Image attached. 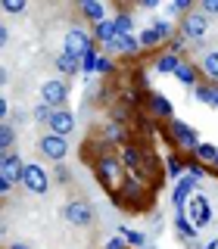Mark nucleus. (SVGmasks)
<instances>
[{"label":"nucleus","mask_w":218,"mask_h":249,"mask_svg":"<svg viewBox=\"0 0 218 249\" xmlns=\"http://www.w3.org/2000/svg\"><path fill=\"white\" fill-rule=\"evenodd\" d=\"M206 31H209V16L206 13H200V6L193 13H187L184 19H181V35L184 37H190V41H202L206 37Z\"/></svg>","instance_id":"nucleus-1"},{"label":"nucleus","mask_w":218,"mask_h":249,"mask_svg":"<svg viewBox=\"0 0 218 249\" xmlns=\"http://www.w3.org/2000/svg\"><path fill=\"white\" fill-rule=\"evenodd\" d=\"M62 215H66V221L75 224V228H91L93 224V206L88 199H72L62 209Z\"/></svg>","instance_id":"nucleus-2"},{"label":"nucleus","mask_w":218,"mask_h":249,"mask_svg":"<svg viewBox=\"0 0 218 249\" xmlns=\"http://www.w3.org/2000/svg\"><path fill=\"white\" fill-rule=\"evenodd\" d=\"M97 175H100V181H103L106 190H115V178L122 175V162H119V156H115V153L100 156V159H97Z\"/></svg>","instance_id":"nucleus-3"},{"label":"nucleus","mask_w":218,"mask_h":249,"mask_svg":"<svg viewBox=\"0 0 218 249\" xmlns=\"http://www.w3.org/2000/svg\"><path fill=\"white\" fill-rule=\"evenodd\" d=\"M22 184H25L31 193H47V190H50V175H47L41 165H35V162H25Z\"/></svg>","instance_id":"nucleus-4"},{"label":"nucleus","mask_w":218,"mask_h":249,"mask_svg":"<svg viewBox=\"0 0 218 249\" xmlns=\"http://www.w3.org/2000/svg\"><path fill=\"white\" fill-rule=\"evenodd\" d=\"M41 97H44V103L47 106H53V109H66L69 103V88H66V81H44V88H41Z\"/></svg>","instance_id":"nucleus-5"},{"label":"nucleus","mask_w":218,"mask_h":249,"mask_svg":"<svg viewBox=\"0 0 218 249\" xmlns=\"http://www.w3.org/2000/svg\"><path fill=\"white\" fill-rule=\"evenodd\" d=\"M91 50H93V44H91V37L84 35L81 28H72V31L66 35V50H62V53H69V56H78V59H84Z\"/></svg>","instance_id":"nucleus-6"},{"label":"nucleus","mask_w":218,"mask_h":249,"mask_svg":"<svg viewBox=\"0 0 218 249\" xmlns=\"http://www.w3.org/2000/svg\"><path fill=\"white\" fill-rule=\"evenodd\" d=\"M37 150H41V153L47 156V159L62 162V159H66V153H69V143H66V137L44 134V137H41V143H37Z\"/></svg>","instance_id":"nucleus-7"},{"label":"nucleus","mask_w":218,"mask_h":249,"mask_svg":"<svg viewBox=\"0 0 218 249\" xmlns=\"http://www.w3.org/2000/svg\"><path fill=\"white\" fill-rule=\"evenodd\" d=\"M22 171H25V162H22V156L16 153H3V159H0V181H22Z\"/></svg>","instance_id":"nucleus-8"},{"label":"nucleus","mask_w":218,"mask_h":249,"mask_svg":"<svg viewBox=\"0 0 218 249\" xmlns=\"http://www.w3.org/2000/svg\"><path fill=\"white\" fill-rule=\"evenodd\" d=\"M200 178H202V168H200V165H193V168H190V175H187L184 181L178 184V190H175V209H178V212H184V202H187V196H190V190L197 187Z\"/></svg>","instance_id":"nucleus-9"},{"label":"nucleus","mask_w":218,"mask_h":249,"mask_svg":"<svg viewBox=\"0 0 218 249\" xmlns=\"http://www.w3.org/2000/svg\"><path fill=\"white\" fill-rule=\"evenodd\" d=\"M47 128H50V134H56V137H69L75 131V115L69 112V109H56Z\"/></svg>","instance_id":"nucleus-10"},{"label":"nucleus","mask_w":218,"mask_h":249,"mask_svg":"<svg viewBox=\"0 0 218 249\" xmlns=\"http://www.w3.org/2000/svg\"><path fill=\"white\" fill-rule=\"evenodd\" d=\"M171 137H175L181 146H187V150H197V146H200L197 131H193L187 122H181V119H171Z\"/></svg>","instance_id":"nucleus-11"},{"label":"nucleus","mask_w":218,"mask_h":249,"mask_svg":"<svg viewBox=\"0 0 218 249\" xmlns=\"http://www.w3.org/2000/svg\"><path fill=\"white\" fill-rule=\"evenodd\" d=\"M187 215H190V221H197V228H202V224H206L209 218H212V209H209L206 196H193L190 209H187Z\"/></svg>","instance_id":"nucleus-12"},{"label":"nucleus","mask_w":218,"mask_h":249,"mask_svg":"<svg viewBox=\"0 0 218 249\" xmlns=\"http://www.w3.org/2000/svg\"><path fill=\"white\" fill-rule=\"evenodd\" d=\"M181 66H184V62H181V53H171V50H168V53H162V56L156 59V69H159L162 75H175Z\"/></svg>","instance_id":"nucleus-13"},{"label":"nucleus","mask_w":218,"mask_h":249,"mask_svg":"<svg viewBox=\"0 0 218 249\" xmlns=\"http://www.w3.org/2000/svg\"><path fill=\"white\" fill-rule=\"evenodd\" d=\"M202 72H206L209 81L218 84V50H206V56H202Z\"/></svg>","instance_id":"nucleus-14"},{"label":"nucleus","mask_w":218,"mask_h":249,"mask_svg":"<svg viewBox=\"0 0 218 249\" xmlns=\"http://www.w3.org/2000/svg\"><path fill=\"white\" fill-rule=\"evenodd\" d=\"M81 13L88 16L91 22H97V25H100V22H106V19H103L106 10H103V3H97V0H84V3H81Z\"/></svg>","instance_id":"nucleus-15"},{"label":"nucleus","mask_w":218,"mask_h":249,"mask_svg":"<svg viewBox=\"0 0 218 249\" xmlns=\"http://www.w3.org/2000/svg\"><path fill=\"white\" fill-rule=\"evenodd\" d=\"M193 93H197V100H202V103L218 106V88H215V84H197Z\"/></svg>","instance_id":"nucleus-16"},{"label":"nucleus","mask_w":218,"mask_h":249,"mask_svg":"<svg viewBox=\"0 0 218 249\" xmlns=\"http://www.w3.org/2000/svg\"><path fill=\"white\" fill-rule=\"evenodd\" d=\"M13 140H16L13 124H10V122H0V150L10 153V150H13Z\"/></svg>","instance_id":"nucleus-17"},{"label":"nucleus","mask_w":218,"mask_h":249,"mask_svg":"<svg viewBox=\"0 0 218 249\" xmlns=\"http://www.w3.org/2000/svg\"><path fill=\"white\" fill-rule=\"evenodd\" d=\"M150 109H153L156 115H165V119H171V103L162 97V93H153V97H150Z\"/></svg>","instance_id":"nucleus-18"},{"label":"nucleus","mask_w":218,"mask_h":249,"mask_svg":"<svg viewBox=\"0 0 218 249\" xmlns=\"http://www.w3.org/2000/svg\"><path fill=\"white\" fill-rule=\"evenodd\" d=\"M78 62H81L78 56H69V53H62V56L56 59V69H59L62 75H75V72H78Z\"/></svg>","instance_id":"nucleus-19"},{"label":"nucleus","mask_w":218,"mask_h":249,"mask_svg":"<svg viewBox=\"0 0 218 249\" xmlns=\"http://www.w3.org/2000/svg\"><path fill=\"white\" fill-rule=\"evenodd\" d=\"M175 75H178V81H181V84H187V88H197V69H193V66H187V62H184Z\"/></svg>","instance_id":"nucleus-20"},{"label":"nucleus","mask_w":218,"mask_h":249,"mask_svg":"<svg viewBox=\"0 0 218 249\" xmlns=\"http://www.w3.org/2000/svg\"><path fill=\"white\" fill-rule=\"evenodd\" d=\"M115 22H100L97 25V41H106V44H112L115 41Z\"/></svg>","instance_id":"nucleus-21"},{"label":"nucleus","mask_w":218,"mask_h":249,"mask_svg":"<svg viewBox=\"0 0 218 249\" xmlns=\"http://www.w3.org/2000/svg\"><path fill=\"white\" fill-rule=\"evenodd\" d=\"M53 112H56V109H53V106H47L44 100H41V103L35 106V122H37V124H50V119H53Z\"/></svg>","instance_id":"nucleus-22"},{"label":"nucleus","mask_w":218,"mask_h":249,"mask_svg":"<svg viewBox=\"0 0 218 249\" xmlns=\"http://www.w3.org/2000/svg\"><path fill=\"white\" fill-rule=\"evenodd\" d=\"M175 224H178V231H181V237H193V233H197V224H190V218H187V212H178Z\"/></svg>","instance_id":"nucleus-23"},{"label":"nucleus","mask_w":218,"mask_h":249,"mask_svg":"<svg viewBox=\"0 0 218 249\" xmlns=\"http://www.w3.org/2000/svg\"><path fill=\"white\" fill-rule=\"evenodd\" d=\"M115 35H119V37H128L131 35V16H122L119 13V19H115Z\"/></svg>","instance_id":"nucleus-24"},{"label":"nucleus","mask_w":218,"mask_h":249,"mask_svg":"<svg viewBox=\"0 0 218 249\" xmlns=\"http://www.w3.org/2000/svg\"><path fill=\"white\" fill-rule=\"evenodd\" d=\"M122 162H125L128 168H140V156H137V150L125 146V150H122Z\"/></svg>","instance_id":"nucleus-25"},{"label":"nucleus","mask_w":218,"mask_h":249,"mask_svg":"<svg viewBox=\"0 0 218 249\" xmlns=\"http://www.w3.org/2000/svg\"><path fill=\"white\" fill-rule=\"evenodd\" d=\"M197 156H200V159H206V162H215L218 146H212V143H200V146H197Z\"/></svg>","instance_id":"nucleus-26"},{"label":"nucleus","mask_w":218,"mask_h":249,"mask_svg":"<svg viewBox=\"0 0 218 249\" xmlns=\"http://www.w3.org/2000/svg\"><path fill=\"white\" fill-rule=\"evenodd\" d=\"M159 41H162V37L156 35V28H146V31H140V44H144V47H156Z\"/></svg>","instance_id":"nucleus-27"},{"label":"nucleus","mask_w":218,"mask_h":249,"mask_svg":"<svg viewBox=\"0 0 218 249\" xmlns=\"http://www.w3.org/2000/svg\"><path fill=\"white\" fill-rule=\"evenodd\" d=\"M119 237L128 240V243H134V246H144V237H140V233H134V231H128V228H119Z\"/></svg>","instance_id":"nucleus-28"},{"label":"nucleus","mask_w":218,"mask_h":249,"mask_svg":"<svg viewBox=\"0 0 218 249\" xmlns=\"http://www.w3.org/2000/svg\"><path fill=\"white\" fill-rule=\"evenodd\" d=\"M3 13H25V0H3Z\"/></svg>","instance_id":"nucleus-29"},{"label":"nucleus","mask_w":218,"mask_h":249,"mask_svg":"<svg viewBox=\"0 0 218 249\" xmlns=\"http://www.w3.org/2000/svg\"><path fill=\"white\" fill-rule=\"evenodd\" d=\"M200 13H206V16H218V0H202V3H200Z\"/></svg>","instance_id":"nucleus-30"},{"label":"nucleus","mask_w":218,"mask_h":249,"mask_svg":"<svg viewBox=\"0 0 218 249\" xmlns=\"http://www.w3.org/2000/svg\"><path fill=\"white\" fill-rule=\"evenodd\" d=\"M153 28H156V35H159V37H162V41H165V37L171 35V31H175V25H168V22H156V25H153Z\"/></svg>","instance_id":"nucleus-31"},{"label":"nucleus","mask_w":218,"mask_h":249,"mask_svg":"<svg viewBox=\"0 0 218 249\" xmlns=\"http://www.w3.org/2000/svg\"><path fill=\"white\" fill-rule=\"evenodd\" d=\"M106 137H109V140H122L125 131L119 128V124H106Z\"/></svg>","instance_id":"nucleus-32"},{"label":"nucleus","mask_w":218,"mask_h":249,"mask_svg":"<svg viewBox=\"0 0 218 249\" xmlns=\"http://www.w3.org/2000/svg\"><path fill=\"white\" fill-rule=\"evenodd\" d=\"M168 171H171V178H178V175H181V171H184L181 159H171V162H168Z\"/></svg>","instance_id":"nucleus-33"},{"label":"nucleus","mask_w":218,"mask_h":249,"mask_svg":"<svg viewBox=\"0 0 218 249\" xmlns=\"http://www.w3.org/2000/svg\"><path fill=\"white\" fill-rule=\"evenodd\" d=\"M106 249H128V246H125V240H122V237H112V240L106 243Z\"/></svg>","instance_id":"nucleus-34"},{"label":"nucleus","mask_w":218,"mask_h":249,"mask_svg":"<svg viewBox=\"0 0 218 249\" xmlns=\"http://www.w3.org/2000/svg\"><path fill=\"white\" fill-rule=\"evenodd\" d=\"M109 69H112V62H109L106 56H100L97 59V72H109Z\"/></svg>","instance_id":"nucleus-35"},{"label":"nucleus","mask_w":218,"mask_h":249,"mask_svg":"<svg viewBox=\"0 0 218 249\" xmlns=\"http://www.w3.org/2000/svg\"><path fill=\"white\" fill-rule=\"evenodd\" d=\"M6 115H10V103H6V100H0V119H3V122H10Z\"/></svg>","instance_id":"nucleus-36"},{"label":"nucleus","mask_w":218,"mask_h":249,"mask_svg":"<svg viewBox=\"0 0 218 249\" xmlns=\"http://www.w3.org/2000/svg\"><path fill=\"white\" fill-rule=\"evenodd\" d=\"M10 249H31V246H28V243H13Z\"/></svg>","instance_id":"nucleus-37"},{"label":"nucleus","mask_w":218,"mask_h":249,"mask_svg":"<svg viewBox=\"0 0 218 249\" xmlns=\"http://www.w3.org/2000/svg\"><path fill=\"white\" fill-rule=\"evenodd\" d=\"M190 249H206V246H200V243H193V246H190Z\"/></svg>","instance_id":"nucleus-38"},{"label":"nucleus","mask_w":218,"mask_h":249,"mask_svg":"<svg viewBox=\"0 0 218 249\" xmlns=\"http://www.w3.org/2000/svg\"><path fill=\"white\" fill-rule=\"evenodd\" d=\"M215 165H218V156H215Z\"/></svg>","instance_id":"nucleus-39"}]
</instances>
